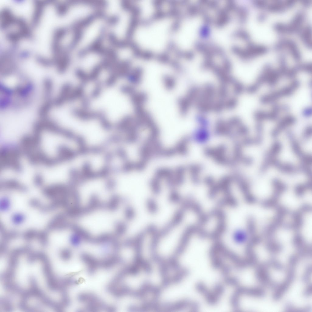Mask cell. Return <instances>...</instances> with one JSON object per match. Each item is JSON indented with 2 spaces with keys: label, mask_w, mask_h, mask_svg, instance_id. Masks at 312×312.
Masks as SVG:
<instances>
[{
  "label": "cell",
  "mask_w": 312,
  "mask_h": 312,
  "mask_svg": "<svg viewBox=\"0 0 312 312\" xmlns=\"http://www.w3.org/2000/svg\"><path fill=\"white\" fill-rule=\"evenodd\" d=\"M175 20L173 15L162 14L150 20L136 22L128 43L142 57H168L172 52Z\"/></svg>",
  "instance_id": "obj_1"
},
{
  "label": "cell",
  "mask_w": 312,
  "mask_h": 312,
  "mask_svg": "<svg viewBox=\"0 0 312 312\" xmlns=\"http://www.w3.org/2000/svg\"><path fill=\"white\" fill-rule=\"evenodd\" d=\"M35 130L37 148L41 157L48 162L60 163L68 160L80 150L75 138L49 122L42 121Z\"/></svg>",
  "instance_id": "obj_2"
},
{
  "label": "cell",
  "mask_w": 312,
  "mask_h": 312,
  "mask_svg": "<svg viewBox=\"0 0 312 312\" xmlns=\"http://www.w3.org/2000/svg\"><path fill=\"white\" fill-rule=\"evenodd\" d=\"M300 85L299 80H294L289 85L279 90L262 96L260 99V101L261 104L264 105L273 104L281 98L292 95L299 87Z\"/></svg>",
  "instance_id": "obj_3"
},
{
  "label": "cell",
  "mask_w": 312,
  "mask_h": 312,
  "mask_svg": "<svg viewBox=\"0 0 312 312\" xmlns=\"http://www.w3.org/2000/svg\"><path fill=\"white\" fill-rule=\"evenodd\" d=\"M180 204L181 207L186 211L191 210L196 214L199 224L203 226L208 222L210 216L204 212L200 205L192 197L189 195L183 199Z\"/></svg>",
  "instance_id": "obj_4"
},
{
  "label": "cell",
  "mask_w": 312,
  "mask_h": 312,
  "mask_svg": "<svg viewBox=\"0 0 312 312\" xmlns=\"http://www.w3.org/2000/svg\"><path fill=\"white\" fill-rule=\"evenodd\" d=\"M209 215L210 216L216 218L218 220L216 227L213 231L210 233L209 238L214 240H218L226 230L225 213L221 209L215 208L211 210Z\"/></svg>",
  "instance_id": "obj_5"
},
{
  "label": "cell",
  "mask_w": 312,
  "mask_h": 312,
  "mask_svg": "<svg viewBox=\"0 0 312 312\" xmlns=\"http://www.w3.org/2000/svg\"><path fill=\"white\" fill-rule=\"evenodd\" d=\"M273 190V195L270 198L265 200L261 203L262 206L266 208L276 207L279 199L286 189V186L282 181L277 179H273L271 182Z\"/></svg>",
  "instance_id": "obj_6"
},
{
  "label": "cell",
  "mask_w": 312,
  "mask_h": 312,
  "mask_svg": "<svg viewBox=\"0 0 312 312\" xmlns=\"http://www.w3.org/2000/svg\"><path fill=\"white\" fill-rule=\"evenodd\" d=\"M135 124L140 129L148 130L156 124L151 114L144 107L134 108Z\"/></svg>",
  "instance_id": "obj_7"
},
{
  "label": "cell",
  "mask_w": 312,
  "mask_h": 312,
  "mask_svg": "<svg viewBox=\"0 0 312 312\" xmlns=\"http://www.w3.org/2000/svg\"><path fill=\"white\" fill-rule=\"evenodd\" d=\"M282 145L280 142L276 141L266 153L263 163L260 168V172L263 174L271 166L277 159V157L281 152Z\"/></svg>",
  "instance_id": "obj_8"
},
{
  "label": "cell",
  "mask_w": 312,
  "mask_h": 312,
  "mask_svg": "<svg viewBox=\"0 0 312 312\" xmlns=\"http://www.w3.org/2000/svg\"><path fill=\"white\" fill-rule=\"evenodd\" d=\"M220 191L223 192L224 197L218 201L217 204L219 206H228L234 207L237 206V202L233 196L230 188L229 180H225L218 184Z\"/></svg>",
  "instance_id": "obj_9"
},
{
  "label": "cell",
  "mask_w": 312,
  "mask_h": 312,
  "mask_svg": "<svg viewBox=\"0 0 312 312\" xmlns=\"http://www.w3.org/2000/svg\"><path fill=\"white\" fill-rule=\"evenodd\" d=\"M270 64L265 65L257 78L254 83L247 87L246 91L250 94H253L257 92L261 86L264 83H266L270 74L272 70Z\"/></svg>",
  "instance_id": "obj_10"
},
{
  "label": "cell",
  "mask_w": 312,
  "mask_h": 312,
  "mask_svg": "<svg viewBox=\"0 0 312 312\" xmlns=\"http://www.w3.org/2000/svg\"><path fill=\"white\" fill-rule=\"evenodd\" d=\"M289 269L287 276L283 282L277 287L273 296L274 299H279L289 288L290 285L293 280L295 274V267L296 264L289 263Z\"/></svg>",
  "instance_id": "obj_11"
},
{
  "label": "cell",
  "mask_w": 312,
  "mask_h": 312,
  "mask_svg": "<svg viewBox=\"0 0 312 312\" xmlns=\"http://www.w3.org/2000/svg\"><path fill=\"white\" fill-rule=\"evenodd\" d=\"M268 266L267 263L261 264L256 271V276L258 280L261 283L268 287H274L276 283L270 277L267 269Z\"/></svg>",
  "instance_id": "obj_12"
},
{
  "label": "cell",
  "mask_w": 312,
  "mask_h": 312,
  "mask_svg": "<svg viewBox=\"0 0 312 312\" xmlns=\"http://www.w3.org/2000/svg\"><path fill=\"white\" fill-rule=\"evenodd\" d=\"M292 243L300 256L304 257L311 256V246L307 243L300 234H297L294 236Z\"/></svg>",
  "instance_id": "obj_13"
},
{
  "label": "cell",
  "mask_w": 312,
  "mask_h": 312,
  "mask_svg": "<svg viewBox=\"0 0 312 312\" xmlns=\"http://www.w3.org/2000/svg\"><path fill=\"white\" fill-rule=\"evenodd\" d=\"M295 117L291 115H287L281 119L277 126L272 130L271 134L273 137H276L282 131L285 130L296 122Z\"/></svg>",
  "instance_id": "obj_14"
},
{
  "label": "cell",
  "mask_w": 312,
  "mask_h": 312,
  "mask_svg": "<svg viewBox=\"0 0 312 312\" xmlns=\"http://www.w3.org/2000/svg\"><path fill=\"white\" fill-rule=\"evenodd\" d=\"M143 74V68L140 66H136L132 68L127 77L130 84L136 86L141 83Z\"/></svg>",
  "instance_id": "obj_15"
},
{
  "label": "cell",
  "mask_w": 312,
  "mask_h": 312,
  "mask_svg": "<svg viewBox=\"0 0 312 312\" xmlns=\"http://www.w3.org/2000/svg\"><path fill=\"white\" fill-rule=\"evenodd\" d=\"M237 183L245 201L249 204L254 203L256 201V199L250 192V185L248 182L244 180L241 179Z\"/></svg>",
  "instance_id": "obj_16"
},
{
  "label": "cell",
  "mask_w": 312,
  "mask_h": 312,
  "mask_svg": "<svg viewBox=\"0 0 312 312\" xmlns=\"http://www.w3.org/2000/svg\"><path fill=\"white\" fill-rule=\"evenodd\" d=\"M130 101L134 108L144 107L148 100L147 94L142 91H136L130 96Z\"/></svg>",
  "instance_id": "obj_17"
},
{
  "label": "cell",
  "mask_w": 312,
  "mask_h": 312,
  "mask_svg": "<svg viewBox=\"0 0 312 312\" xmlns=\"http://www.w3.org/2000/svg\"><path fill=\"white\" fill-rule=\"evenodd\" d=\"M139 154L140 159L147 162L153 157L152 148L151 145L144 141L139 149Z\"/></svg>",
  "instance_id": "obj_18"
},
{
  "label": "cell",
  "mask_w": 312,
  "mask_h": 312,
  "mask_svg": "<svg viewBox=\"0 0 312 312\" xmlns=\"http://www.w3.org/2000/svg\"><path fill=\"white\" fill-rule=\"evenodd\" d=\"M177 102L180 115L183 116H186L192 105L191 104L185 96L179 98Z\"/></svg>",
  "instance_id": "obj_19"
},
{
  "label": "cell",
  "mask_w": 312,
  "mask_h": 312,
  "mask_svg": "<svg viewBox=\"0 0 312 312\" xmlns=\"http://www.w3.org/2000/svg\"><path fill=\"white\" fill-rule=\"evenodd\" d=\"M185 168L182 166L177 167L174 170V177L176 186L182 185L184 181Z\"/></svg>",
  "instance_id": "obj_20"
},
{
  "label": "cell",
  "mask_w": 312,
  "mask_h": 312,
  "mask_svg": "<svg viewBox=\"0 0 312 312\" xmlns=\"http://www.w3.org/2000/svg\"><path fill=\"white\" fill-rule=\"evenodd\" d=\"M174 170L167 168H160L157 169L154 173V176L161 180H165L172 176Z\"/></svg>",
  "instance_id": "obj_21"
},
{
  "label": "cell",
  "mask_w": 312,
  "mask_h": 312,
  "mask_svg": "<svg viewBox=\"0 0 312 312\" xmlns=\"http://www.w3.org/2000/svg\"><path fill=\"white\" fill-rule=\"evenodd\" d=\"M188 141V138L186 136L183 137L178 142L175 146L177 154L184 155L187 153L188 151L187 145Z\"/></svg>",
  "instance_id": "obj_22"
},
{
  "label": "cell",
  "mask_w": 312,
  "mask_h": 312,
  "mask_svg": "<svg viewBox=\"0 0 312 312\" xmlns=\"http://www.w3.org/2000/svg\"><path fill=\"white\" fill-rule=\"evenodd\" d=\"M161 181L154 176L150 181L149 185L150 190L155 195H158L161 193L162 190Z\"/></svg>",
  "instance_id": "obj_23"
},
{
  "label": "cell",
  "mask_w": 312,
  "mask_h": 312,
  "mask_svg": "<svg viewBox=\"0 0 312 312\" xmlns=\"http://www.w3.org/2000/svg\"><path fill=\"white\" fill-rule=\"evenodd\" d=\"M145 206L147 211L152 215H155L158 211V206L154 199L151 197L148 198L145 201Z\"/></svg>",
  "instance_id": "obj_24"
},
{
  "label": "cell",
  "mask_w": 312,
  "mask_h": 312,
  "mask_svg": "<svg viewBox=\"0 0 312 312\" xmlns=\"http://www.w3.org/2000/svg\"><path fill=\"white\" fill-rule=\"evenodd\" d=\"M282 77H283L282 75L278 69H272L266 83L270 87H274L277 84L280 79Z\"/></svg>",
  "instance_id": "obj_25"
},
{
  "label": "cell",
  "mask_w": 312,
  "mask_h": 312,
  "mask_svg": "<svg viewBox=\"0 0 312 312\" xmlns=\"http://www.w3.org/2000/svg\"><path fill=\"white\" fill-rule=\"evenodd\" d=\"M311 180L297 185L295 189L296 195L298 197L303 196L306 192L311 189L312 184Z\"/></svg>",
  "instance_id": "obj_26"
},
{
  "label": "cell",
  "mask_w": 312,
  "mask_h": 312,
  "mask_svg": "<svg viewBox=\"0 0 312 312\" xmlns=\"http://www.w3.org/2000/svg\"><path fill=\"white\" fill-rule=\"evenodd\" d=\"M162 80L164 86L166 90H171L175 88L176 80L173 76L168 74L165 75L162 77Z\"/></svg>",
  "instance_id": "obj_27"
},
{
  "label": "cell",
  "mask_w": 312,
  "mask_h": 312,
  "mask_svg": "<svg viewBox=\"0 0 312 312\" xmlns=\"http://www.w3.org/2000/svg\"><path fill=\"white\" fill-rule=\"evenodd\" d=\"M168 201L172 204L180 203L183 198L176 189L171 190L168 197Z\"/></svg>",
  "instance_id": "obj_28"
},
{
  "label": "cell",
  "mask_w": 312,
  "mask_h": 312,
  "mask_svg": "<svg viewBox=\"0 0 312 312\" xmlns=\"http://www.w3.org/2000/svg\"><path fill=\"white\" fill-rule=\"evenodd\" d=\"M246 232L243 230L238 229L234 232L232 235L234 240L236 243H241L246 241L247 238Z\"/></svg>",
  "instance_id": "obj_29"
},
{
  "label": "cell",
  "mask_w": 312,
  "mask_h": 312,
  "mask_svg": "<svg viewBox=\"0 0 312 312\" xmlns=\"http://www.w3.org/2000/svg\"><path fill=\"white\" fill-rule=\"evenodd\" d=\"M311 30L309 27H306L301 34V37L305 44L309 47H311Z\"/></svg>",
  "instance_id": "obj_30"
},
{
  "label": "cell",
  "mask_w": 312,
  "mask_h": 312,
  "mask_svg": "<svg viewBox=\"0 0 312 312\" xmlns=\"http://www.w3.org/2000/svg\"><path fill=\"white\" fill-rule=\"evenodd\" d=\"M216 92H217L216 94H217L218 97L219 99L224 100L228 95L227 85L220 84Z\"/></svg>",
  "instance_id": "obj_31"
},
{
  "label": "cell",
  "mask_w": 312,
  "mask_h": 312,
  "mask_svg": "<svg viewBox=\"0 0 312 312\" xmlns=\"http://www.w3.org/2000/svg\"><path fill=\"white\" fill-rule=\"evenodd\" d=\"M225 102L224 100L219 99L217 101L214 102L212 111L216 113H219L222 111L225 108Z\"/></svg>",
  "instance_id": "obj_32"
},
{
  "label": "cell",
  "mask_w": 312,
  "mask_h": 312,
  "mask_svg": "<svg viewBox=\"0 0 312 312\" xmlns=\"http://www.w3.org/2000/svg\"><path fill=\"white\" fill-rule=\"evenodd\" d=\"M235 93L239 94L242 93L245 89L244 85L240 82L235 80L232 84Z\"/></svg>",
  "instance_id": "obj_33"
},
{
  "label": "cell",
  "mask_w": 312,
  "mask_h": 312,
  "mask_svg": "<svg viewBox=\"0 0 312 312\" xmlns=\"http://www.w3.org/2000/svg\"><path fill=\"white\" fill-rule=\"evenodd\" d=\"M136 211L134 208L131 206L127 207L126 210V215L127 218L129 220H133L136 217Z\"/></svg>",
  "instance_id": "obj_34"
},
{
  "label": "cell",
  "mask_w": 312,
  "mask_h": 312,
  "mask_svg": "<svg viewBox=\"0 0 312 312\" xmlns=\"http://www.w3.org/2000/svg\"><path fill=\"white\" fill-rule=\"evenodd\" d=\"M177 154L176 151L174 147L164 148L163 152L162 157L169 158L174 156Z\"/></svg>",
  "instance_id": "obj_35"
},
{
  "label": "cell",
  "mask_w": 312,
  "mask_h": 312,
  "mask_svg": "<svg viewBox=\"0 0 312 312\" xmlns=\"http://www.w3.org/2000/svg\"><path fill=\"white\" fill-rule=\"evenodd\" d=\"M148 162L140 159L139 161L135 162V170L138 172H142L146 168Z\"/></svg>",
  "instance_id": "obj_36"
},
{
  "label": "cell",
  "mask_w": 312,
  "mask_h": 312,
  "mask_svg": "<svg viewBox=\"0 0 312 312\" xmlns=\"http://www.w3.org/2000/svg\"><path fill=\"white\" fill-rule=\"evenodd\" d=\"M237 99L235 98H230L225 102V108L231 109L234 108L237 105Z\"/></svg>",
  "instance_id": "obj_37"
},
{
  "label": "cell",
  "mask_w": 312,
  "mask_h": 312,
  "mask_svg": "<svg viewBox=\"0 0 312 312\" xmlns=\"http://www.w3.org/2000/svg\"><path fill=\"white\" fill-rule=\"evenodd\" d=\"M301 71L304 72L308 74L312 72V65L310 63L300 65Z\"/></svg>",
  "instance_id": "obj_38"
},
{
  "label": "cell",
  "mask_w": 312,
  "mask_h": 312,
  "mask_svg": "<svg viewBox=\"0 0 312 312\" xmlns=\"http://www.w3.org/2000/svg\"><path fill=\"white\" fill-rule=\"evenodd\" d=\"M302 115L305 118H308L311 116L312 115V108L311 106H307L305 107L302 112Z\"/></svg>",
  "instance_id": "obj_39"
},
{
  "label": "cell",
  "mask_w": 312,
  "mask_h": 312,
  "mask_svg": "<svg viewBox=\"0 0 312 312\" xmlns=\"http://www.w3.org/2000/svg\"><path fill=\"white\" fill-rule=\"evenodd\" d=\"M311 271V267L310 268V267H309L307 269L306 271V273H305V275H303V280L305 281L306 282L307 281V280L308 279V278L309 277V275H310V273H311V271L310 272V271Z\"/></svg>",
  "instance_id": "obj_40"
},
{
  "label": "cell",
  "mask_w": 312,
  "mask_h": 312,
  "mask_svg": "<svg viewBox=\"0 0 312 312\" xmlns=\"http://www.w3.org/2000/svg\"><path fill=\"white\" fill-rule=\"evenodd\" d=\"M311 286V285H310V286L309 285L308 287L306 288L305 290H304V291L303 292L304 295L307 296H309V295H310V292L311 293V291H310V288Z\"/></svg>",
  "instance_id": "obj_41"
}]
</instances>
